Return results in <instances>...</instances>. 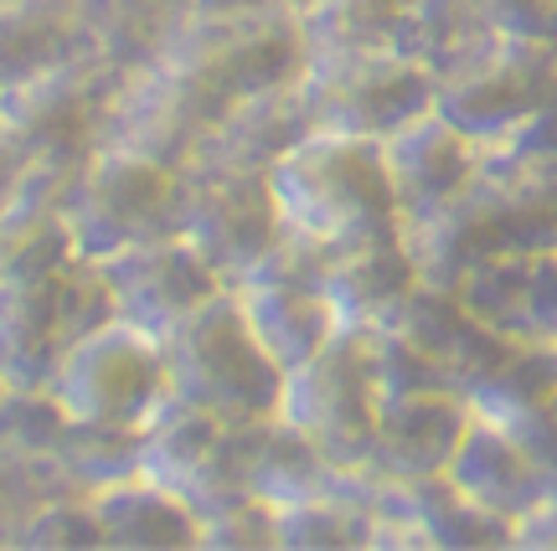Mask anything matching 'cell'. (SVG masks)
I'll return each mask as SVG.
<instances>
[{
    "label": "cell",
    "instance_id": "cell-1",
    "mask_svg": "<svg viewBox=\"0 0 557 551\" xmlns=\"http://www.w3.org/2000/svg\"><path fill=\"white\" fill-rule=\"evenodd\" d=\"M269 191L278 206L284 242L315 263L382 242L393 212V180L377 139H351L315 129L269 165Z\"/></svg>",
    "mask_w": 557,
    "mask_h": 551
},
{
    "label": "cell",
    "instance_id": "cell-2",
    "mask_svg": "<svg viewBox=\"0 0 557 551\" xmlns=\"http://www.w3.org/2000/svg\"><path fill=\"white\" fill-rule=\"evenodd\" d=\"M165 351V392L207 408L222 423H259L278 408V372L253 340L233 289H218L201 310L160 335Z\"/></svg>",
    "mask_w": 557,
    "mask_h": 551
},
{
    "label": "cell",
    "instance_id": "cell-3",
    "mask_svg": "<svg viewBox=\"0 0 557 551\" xmlns=\"http://www.w3.org/2000/svg\"><path fill=\"white\" fill-rule=\"evenodd\" d=\"M67 233L88 263L139 248L181 227V171L129 150H94L67 191Z\"/></svg>",
    "mask_w": 557,
    "mask_h": 551
},
{
    "label": "cell",
    "instance_id": "cell-4",
    "mask_svg": "<svg viewBox=\"0 0 557 551\" xmlns=\"http://www.w3.org/2000/svg\"><path fill=\"white\" fill-rule=\"evenodd\" d=\"M47 387L58 392L62 413L78 417V423L139 428L165 392V351L150 330L114 315L62 351Z\"/></svg>",
    "mask_w": 557,
    "mask_h": 551
},
{
    "label": "cell",
    "instance_id": "cell-5",
    "mask_svg": "<svg viewBox=\"0 0 557 551\" xmlns=\"http://www.w3.org/2000/svg\"><path fill=\"white\" fill-rule=\"evenodd\" d=\"M120 67L99 52L47 67L37 78L16 83L0 93V124L16 129L37 155L47 160H88L103 139L109 103L120 93Z\"/></svg>",
    "mask_w": 557,
    "mask_h": 551
},
{
    "label": "cell",
    "instance_id": "cell-6",
    "mask_svg": "<svg viewBox=\"0 0 557 551\" xmlns=\"http://www.w3.org/2000/svg\"><path fill=\"white\" fill-rule=\"evenodd\" d=\"M103 284H109V304L114 315L150 330L160 340L165 330H176L181 320L201 310L207 299L227 289L212 263L186 242L181 233H165V237H150L139 248H124V253L103 258Z\"/></svg>",
    "mask_w": 557,
    "mask_h": 551
},
{
    "label": "cell",
    "instance_id": "cell-7",
    "mask_svg": "<svg viewBox=\"0 0 557 551\" xmlns=\"http://www.w3.org/2000/svg\"><path fill=\"white\" fill-rule=\"evenodd\" d=\"M78 52H94L83 0H0V93Z\"/></svg>",
    "mask_w": 557,
    "mask_h": 551
},
{
    "label": "cell",
    "instance_id": "cell-8",
    "mask_svg": "<svg viewBox=\"0 0 557 551\" xmlns=\"http://www.w3.org/2000/svg\"><path fill=\"white\" fill-rule=\"evenodd\" d=\"M73 233L58 206H16L0 212V289H21L73 263Z\"/></svg>",
    "mask_w": 557,
    "mask_h": 551
},
{
    "label": "cell",
    "instance_id": "cell-9",
    "mask_svg": "<svg viewBox=\"0 0 557 551\" xmlns=\"http://www.w3.org/2000/svg\"><path fill=\"white\" fill-rule=\"evenodd\" d=\"M58 464L67 474V485L78 494H94L120 485L129 474H139V428H124V423H78L67 417L58 443Z\"/></svg>",
    "mask_w": 557,
    "mask_h": 551
},
{
    "label": "cell",
    "instance_id": "cell-10",
    "mask_svg": "<svg viewBox=\"0 0 557 551\" xmlns=\"http://www.w3.org/2000/svg\"><path fill=\"white\" fill-rule=\"evenodd\" d=\"M67 428V413L52 387H5L0 392V464L52 459Z\"/></svg>",
    "mask_w": 557,
    "mask_h": 551
},
{
    "label": "cell",
    "instance_id": "cell-11",
    "mask_svg": "<svg viewBox=\"0 0 557 551\" xmlns=\"http://www.w3.org/2000/svg\"><path fill=\"white\" fill-rule=\"evenodd\" d=\"M0 547H11V526H5V511H0Z\"/></svg>",
    "mask_w": 557,
    "mask_h": 551
},
{
    "label": "cell",
    "instance_id": "cell-12",
    "mask_svg": "<svg viewBox=\"0 0 557 551\" xmlns=\"http://www.w3.org/2000/svg\"><path fill=\"white\" fill-rule=\"evenodd\" d=\"M0 392H5V381H0Z\"/></svg>",
    "mask_w": 557,
    "mask_h": 551
}]
</instances>
